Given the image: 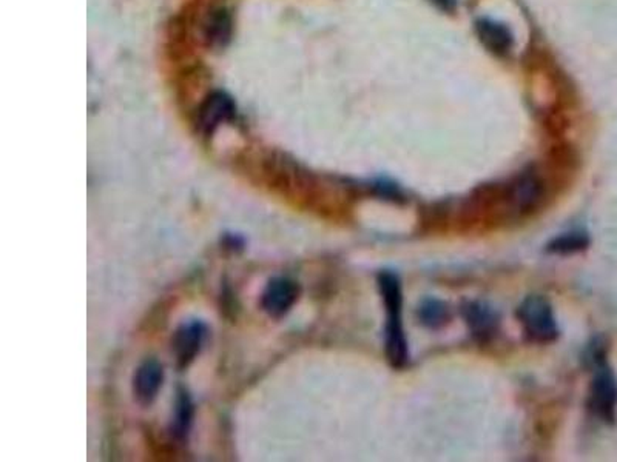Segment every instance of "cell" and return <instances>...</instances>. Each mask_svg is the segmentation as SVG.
<instances>
[{
	"label": "cell",
	"instance_id": "1",
	"mask_svg": "<svg viewBox=\"0 0 617 462\" xmlns=\"http://www.w3.org/2000/svg\"><path fill=\"white\" fill-rule=\"evenodd\" d=\"M378 290L387 312L385 325V353L394 368L408 366V340L403 329V288L400 277L394 271H381L378 277Z\"/></svg>",
	"mask_w": 617,
	"mask_h": 462
},
{
	"label": "cell",
	"instance_id": "15",
	"mask_svg": "<svg viewBox=\"0 0 617 462\" xmlns=\"http://www.w3.org/2000/svg\"><path fill=\"white\" fill-rule=\"evenodd\" d=\"M224 245H226V249H231L233 251L241 250L242 247H244V240L237 236V234H227L226 238H224Z\"/></svg>",
	"mask_w": 617,
	"mask_h": 462
},
{
	"label": "cell",
	"instance_id": "4",
	"mask_svg": "<svg viewBox=\"0 0 617 462\" xmlns=\"http://www.w3.org/2000/svg\"><path fill=\"white\" fill-rule=\"evenodd\" d=\"M300 298V285L289 277H274L261 294V307L270 318H283Z\"/></svg>",
	"mask_w": 617,
	"mask_h": 462
},
{
	"label": "cell",
	"instance_id": "13",
	"mask_svg": "<svg viewBox=\"0 0 617 462\" xmlns=\"http://www.w3.org/2000/svg\"><path fill=\"white\" fill-rule=\"evenodd\" d=\"M584 361L586 366L593 367L596 370L597 367L607 364V340L603 338H594L586 347Z\"/></svg>",
	"mask_w": 617,
	"mask_h": 462
},
{
	"label": "cell",
	"instance_id": "9",
	"mask_svg": "<svg viewBox=\"0 0 617 462\" xmlns=\"http://www.w3.org/2000/svg\"><path fill=\"white\" fill-rule=\"evenodd\" d=\"M194 401L187 394V390L179 388L173 407L172 421H170V435L173 439L184 442L188 438L192 424H194Z\"/></svg>",
	"mask_w": 617,
	"mask_h": 462
},
{
	"label": "cell",
	"instance_id": "10",
	"mask_svg": "<svg viewBox=\"0 0 617 462\" xmlns=\"http://www.w3.org/2000/svg\"><path fill=\"white\" fill-rule=\"evenodd\" d=\"M477 34L485 47L495 54H504L513 47V36L510 30L499 23V22L484 21L477 22Z\"/></svg>",
	"mask_w": 617,
	"mask_h": 462
},
{
	"label": "cell",
	"instance_id": "2",
	"mask_svg": "<svg viewBox=\"0 0 617 462\" xmlns=\"http://www.w3.org/2000/svg\"><path fill=\"white\" fill-rule=\"evenodd\" d=\"M525 335L539 344H549L558 338V322L554 318L553 307L548 299L531 294L522 301L515 312Z\"/></svg>",
	"mask_w": 617,
	"mask_h": 462
},
{
	"label": "cell",
	"instance_id": "12",
	"mask_svg": "<svg viewBox=\"0 0 617 462\" xmlns=\"http://www.w3.org/2000/svg\"><path fill=\"white\" fill-rule=\"evenodd\" d=\"M417 318L424 327L440 329L449 322V305L440 299H424L417 310Z\"/></svg>",
	"mask_w": 617,
	"mask_h": 462
},
{
	"label": "cell",
	"instance_id": "5",
	"mask_svg": "<svg viewBox=\"0 0 617 462\" xmlns=\"http://www.w3.org/2000/svg\"><path fill=\"white\" fill-rule=\"evenodd\" d=\"M207 338V325L201 321L184 322L173 336L172 349L179 368H187L196 359Z\"/></svg>",
	"mask_w": 617,
	"mask_h": 462
},
{
	"label": "cell",
	"instance_id": "11",
	"mask_svg": "<svg viewBox=\"0 0 617 462\" xmlns=\"http://www.w3.org/2000/svg\"><path fill=\"white\" fill-rule=\"evenodd\" d=\"M590 236L585 231H568L558 234L547 245V253L549 255L569 256L580 251L586 250L590 247Z\"/></svg>",
	"mask_w": 617,
	"mask_h": 462
},
{
	"label": "cell",
	"instance_id": "7",
	"mask_svg": "<svg viewBox=\"0 0 617 462\" xmlns=\"http://www.w3.org/2000/svg\"><path fill=\"white\" fill-rule=\"evenodd\" d=\"M164 383V368L155 359L142 362L133 377L134 398L142 405H150Z\"/></svg>",
	"mask_w": 617,
	"mask_h": 462
},
{
	"label": "cell",
	"instance_id": "8",
	"mask_svg": "<svg viewBox=\"0 0 617 462\" xmlns=\"http://www.w3.org/2000/svg\"><path fill=\"white\" fill-rule=\"evenodd\" d=\"M233 114H235V105L231 101V97L222 93H215L207 97V101L199 110V130L204 134L213 133L221 123L231 121Z\"/></svg>",
	"mask_w": 617,
	"mask_h": 462
},
{
	"label": "cell",
	"instance_id": "14",
	"mask_svg": "<svg viewBox=\"0 0 617 462\" xmlns=\"http://www.w3.org/2000/svg\"><path fill=\"white\" fill-rule=\"evenodd\" d=\"M229 30H231L229 19H227L226 14L220 13L218 16L213 17V21L210 23L209 38L216 45H222L229 39Z\"/></svg>",
	"mask_w": 617,
	"mask_h": 462
},
{
	"label": "cell",
	"instance_id": "3",
	"mask_svg": "<svg viewBox=\"0 0 617 462\" xmlns=\"http://www.w3.org/2000/svg\"><path fill=\"white\" fill-rule=\"evenodd\" d=\"M588 396V409L599 420L612 424L616 421L617 379L612 368L603 364L594 370Z\"/></svg>",
	"mask_w": 617,
	"mask_h": 462
},
{
	"label": "cell",
	"instance_id": "16",
	"mask_svg": "<svg viewBox=\"0 0 617 462\" xmlns=\"http://www.w3.org/2000/svg\"><path fill=\"white\" fill-rule=\"evenodd\" d=\"M437 5L443 6L446 10H451L452 5H454V0H432Z\"/></svg>",
	"mask_w": 617,
	"mask_h": 462
},
{
	"label": "cell",
	"instance_id": "6",
	"mask_svg": "<svg viewBox=\"0 0 617 462\" xmlns=\"http://www.w3.org/2000/svg\"><path fill=\"white\" fill-rule=\"evenodd\" d=\"M469 333L480 340L488 342L499 330V314L491 305L482 301H467L460 308Z\"/></svg>",
	"mask_w": 617,
	"mask_h": 462
}]
</instances>
